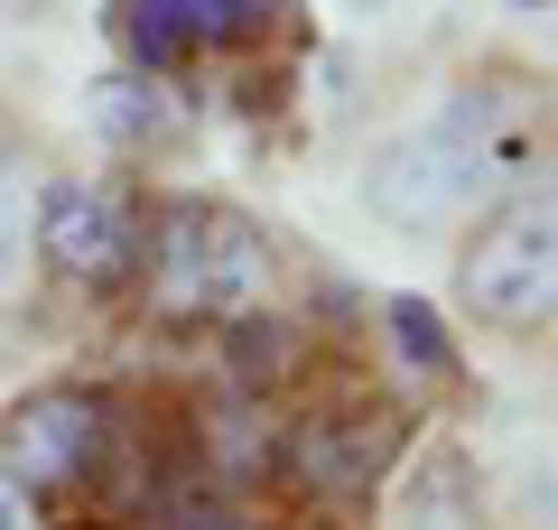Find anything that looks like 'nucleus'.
<instances>
[{
  "mask_svg": "<svg viewBox=\"0 0 558 530\" xmlns=\"http://www.w3.org/2000/svg\"><path fill=\"white\" fill-rule=\"evenodd\" d=\"M20 158H28V131H20V112H10V103H0V186H10V177H20Z\"/></svg>",
  "mask_w": 558,
  "mask_h": 530,
  "instance_id": "14",
  "label": "nucleus"
},
{
  "mask_svg": "<svg viewBox=\"0 0 558 530\" xmlns=\"http://www.w3.org/2000/svg\"><path fill=\"white\" fill-rule=\"evenodd\" d=\"M549 363H558V326H549Z\"/></svg>",
  "mask_w": 558,
  "mask_h": 530,
  "instance_id": "16",
  "label": "nucleus"
},
{
  "mask_svg": "<svg viewBox=\"0 0 558 530\" xmlns=\"http://www.w3.org/2000/svg\"><path fill=\"white\" fill-rule=\"evenodd\" d=\"M418 429H428V410L391 373L317 353V373L279 400V503L317 511L336 530H373V511L410 474Z\"/></svg>",
  "mask_w": 558,
  "mask_h": 530,
  "instance_id": "2",
  "label": "nucleus"
},
{
  "mask_svg": "<svg viewBox=\"0 0 558 530\" xmlns=\"http://www.w3.org/2000/svg\"><path fill=\"white\" fill-rule=\"evenodd\" d=\"M149 530H336V521L279 503V493H186V503H168Z\"/></svg>",
  "mask_w": 558,
  "mask_h": 530,
  "instance_id": "11",
  "label": "nucleus"
},
{
  "mask_svg": "<svg viewBox=\"0 0 558 530\" xmlns=\"http://www.w3.org/2000/svg\"><path fill=\"white\" fill-rule=\"evenodd\" d=\"M57 530H140V521H112V511H65Z\"/></svg>",
  "mask_w": 558,
  "mask_h": 530,
  "instance_id": "15",
  "label": "nucleus"
},
{
  "mask_svg": "<svg viewBox=\"0 0 558 530\" xmlns=\"http://www.w3.org/2000/svg\"><path fill=\"white\" fill-rule=\"evenodd\" d=\"M28 205H38V186L10 177V186H0V289L28 270Z\"/></svg>",
  "mask_w": 558,
  "mask_h": 530,
  "instance_id": "12",
  "label": "nucleus"
},
{
  "mask_svg": "<svg viewBox=\"0 0 558 530\" xmlns=\"http://www.w3.org/2000/svg\"><path fill=\"white\" fill-rule=\"evenodd\" d=\"M140 233H149V177L131 168H57L28 205V270L57 298L84 308H131Z\"/></svg>",
  "mask_w": 558,
  "mask_h": 530,
  "instance_id": "5",
  "label": "nucleus"
},
{
  "mask_svg": "<svg viewBox=\"0 0 558 530\" xmlns=\"http://www.w3.org/2000/svg\"><path fill=\"white\" fill-rule=\"evenodd\" d=\"M299 0H112V47L131 75L186 84L205 65H252L289 38Z\"/></svg>",
  "mask_w": 558,
  "mask_h": 530,
  "instance_id": "7",
  "label": "nucleus"
},
{
  "mask_svg": "<svg viewBox=\"0 0 558 530\" xmlns=\"http://www.w3.org/2000/svg\"><path fill=\"white\" fill-rule=\"evenodd\" d=\"M363 205H373V224H391V233H410V242H447V233H465V224L484 215L475 177L447 158V140L428 131V121L391 131L363 158Z\"/></svg>",
  "mask_w": 558,
  "mask_h": 530,
  "instance_id": "8",
  "label": "nucleus"
},
{
  "mask_svg": "<svg viewBox=\"0 0 558 530\" xmlns=\"http://www.w3.org/2000/svg\"><path fill=\"white\" fill-rule=\"evenodd\" d=\"M131 447V392L112 373H38L0 400V474L57 511H102Z\"/></svg>",
  "mask_w": 558,
  "mask_h": 530,
  "instance_id": "3",
  "label": "nucleus"
},
{
  "mask_svg": "<svg viewBox=\"0 0 558 530\" xmlns=\"http://www.w3.org/2000/svg\"><path fill=\"white\" fill-rule=\"evenodd\" d=\"M428 131L447 140L475 196L502 205V196H539L558 186V84L521 57H475L447 75V94L428 103Z\"/></svg>",
  "mask_w": 558,
  "mask_h": 530,
  "instance_id": "4",
  "label": "nucleus"
},
{
  "mask_svg": "<svg viewBox=\"0 0 558 530\" xmlns=\"http://www.w3.org/2000/svg\"><path fill=\"white\" fill-rule=\"evenodd\" d=\"M57 521H65L57 503H38L20 474H0V530H57Z\"/></svg>",
  "mask_w": 558,
  "mask_h": 530,
  "instance_id": "13",
  "label": "nucleus"
},
{
  "mask_svg": "<svg viewBox=\"0 0 558 530\" xmlns=\"http://www.w3.org/2000/svg\"><path fill=\"white\" fill-rule=\"evenodd\" d=\"M373 335L400 353V373H410V382H465L457 373V335H447V316L428 308V298H381Z\"/></svg>",
  "mask_w": 558,
  "mask_h": 530,
  "instance_id": "10",
  "label": "nucleus"
},
{
  "mask_svg": "<svg viewBox=\"0 0 558 530\" xmlns=\"http://www.w3.org/2000/svg\"><path fill=\"white\" fill-rule=\"evenodd\" d=\"M186 84H159V75H102V94H94V121H102V140H112L121 158H131V177H149V158H168L186 140Z\"/></svg>",
  "mask_w": 558,
  "mask_h": 530,
  "instance_id": "9",
  "label": "nucleus"
},
{
  "mask_svg": "<svg viewBox=\"0 0 558 530\" xmlns=\"http://www.w3.org/2000/svg\"><path fill=\"white\" fill-rule=\"evenodd\" d=\"M131 308L159 335H242L289 308V261L252 205L215 186H149V233H140Z\"/></svg>",
  "mask_w": 558,
  "mask_h": 530,
  "instance_id": "1",
  "label": "nucleus"
},
{
  "mask_svg": "<svg viewBox=\"0 0 558 530\" xmlns=\"http://www.w3.org/2000/svg\"><path fill=\"white\" fill-rule=\"evenodd\" d=\"M447 308H457V326L494 335V345H549V326H558V186L502 196L465 224L457 270H447Z\"/></svg>",
  "mask_w": 558,
  "mask_h": 530,
  "instance_id": "6",
  "label": "nucleus"
}]
</instances>
